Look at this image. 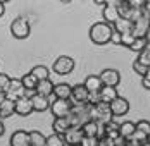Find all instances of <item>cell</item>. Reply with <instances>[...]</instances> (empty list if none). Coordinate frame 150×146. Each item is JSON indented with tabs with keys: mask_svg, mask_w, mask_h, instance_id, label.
Listing matches in <instances>:
<instances>
[{
	"mask_svg": "<svg viewBox=\"0 0 150 146\" xmlns=\"http://www.w3.org/2000/svg\"><path fill=\"white\" fill-rule=\"evenodd\" d=\"M5 100H7V98H5V93H4V91H0V105L5 102Z\"/></svg>",
	"mask_w": 150,
	"mask_h": 146,
	"instance_id": "obj_39",
	"label": "cell"
},
{
	"mask_svg": "<svg viewBox=\"0 0 150 146\" xmlns=\"http://www.w3.org/2000/svg\"><path fill=\"white\" fill-rule=\"evenodd\" d=\"M88 115H90V120H95V122H98V124H109V122H112V112H110V105L109 103H97V105H93L90 108H88Z\"/></svg>",
	"mask_w": 150,
	"mask_h": 146,
	"instance_id": "obj_2",
	"label": "cell"
},
{
	"mask_svg": "<svg viewBox=\"0 0 150 146\" xmlns=\"http://www.w3.org/2000/svg\"><path fill=\"white\" fill-rule=\"evenodd\" d=\"M100 139L98 138H91V136H83L81 139V145L79 146H98Z\"/></svg>",
	"mask_w": 150,
	"mask_h": 146,
	"instance_id": "obj_33",
	"label": "cell"
},
{
	"mask_svg": "<svg viewBox=\"0 0 150 146\" xmlns=\"http://www.w3.org/2000/svg\"><path fill=\"white\" fill-rule=\"evenodd\" d=\"M142 86L150 91V67H149V72H147V76H143V77H142Z\"/></svg>",
	"mask_w": 150,
	"mask_h": 146,
	"instance_id": "obj_35",
	"label": "cell"
},
{
	"mask_svg": "<svg viewBox=\"0 0 150 146\" xmlns=\"http://www.w3.org/2000/svg\"><path fill=\"white\" fill-rule=\"evenodd\" d=\"M28 146H31V145H28Z\"/></svg>",
	"mask_w": 150,
	"mask_h": 146,
	"instance_id": "obj_43",
	"label": "cell"
},
{
	"mask_svg": "<svg viewBox=\"0 0 150 146\" xmlns=\"http://www.w3.org/2000/svg\"><path fill=\"white\" fill-rule=\"evenodd\" d=\"M110 112H112L114 117L126 115V114L129 112V102H128L126 98H122V96H117L114 102L110 103Z\"/></svg>",
	"mask_w": 150,
	"mask_h": 146,
	"instance_id": "obj_10",
	"label": "cell"
},
{
	"mask_svg": "<svg viewBox=\"0 0 150 146\" xmlns=\"http://www.w3.org/2000/svg\"><path fill=\"white\" fill-rule=\"evenodd\" d=\"M83 136H85V134H83V131H81V127H71L62 138H64L66 146H79L81 145Z\"/></svg>",
	"mask_w": 150,
	"mask_h": 146,
	"instance_id": "obj_11",
	"label": "cell"
},
{
	"mask_svg": "<svg viewBox=\"0 0 150 146\" xmlns=\"http://www.w3.org/2000/svg\"><path fill=\"white\" fill-rule=\"evenodd\" d=\"M136 131H140L142 134L150 138V122L149 120H138L136 122Z\"/></svg>",
	"mask_w": 150,
	"mask_h": 146,
	"instance_id": "obj_32",
	"label": "cell"
},
{
	"mask_svg": "<svg viewBox=\"0 0 150 146\" xmlns=\"http://www.w3.org/2000/svg\"><path fill=\"white\" fill-rule=\"evenodd\" d=\"M102 15H104V22L114 26L117 21H119V11H117V4H105L104 11H102Z\"/></svg>",
	"mask_w": 150,
	"mask_h": 146,
	"instance_id": "obj_9",
	"label": "cell"
},
{
	"mask_svg": "<svg viewBox=\"0 0 150 146\" xmlns=\"http://www.w3.org/2000/svg\"><path fill=\"white\" fill-rule=\"evenodd\" d=\"M35 110H33V103H31V98H19L16 102V115H21V117H28L31 115Z\"/></svg>",
	"mask_w": 150,
	"mask_h": 146,
	"instance_id": "obj_12",
	"label": "cell"
},
{
	"mask_svg": "<svg viewBox=\"0 0 150 146\" xmlns=\"http://www.w3.org/2000/svg\"><path fill=\"white\" fill-rule=\"evenodd\" d=\"M11 83H12V77L9 76V74L5 72H0V91H7L9 89V86H11Z\"/></svg>",
	"mask_w": 150,
	"mask_h": 146,
	"instance_id": "obj_30",
	"label": "cell"
},
{
	"mask_svg": "<svg viewBox=\"0 0 150 146\" xmlns=\"http://www.w3.org/2000/svg\"><path fill=\"white\" fill-rule=\"evenodd\" d=\"M147 46H149V43H147V40H145V38H136L135 43L129 46V50H133V52H136V53H142Z\"/></svg>",
	"mask_w": 150,
	"mask_h": 146,
	"instance_id": "obj_29",
	"label": "cell"
},
{
	"mask_svg": "<svg viewBox=\"0 0 150 146\" xmlns=\"http://www.w3.org/2000/svg\"><path fill=\"white\" fill-rule=\"evenodd\" d=\"M142 146H150V139H149V141H145V143H143Z\"/></svg>",
	"mask_w": 150,
	"mask_h": 146,
	"instance_id": "obj_42",
	"label": "cell"
},
{
	"mask_svg": "<svg viewBox=\"0 0 150 146\" xmlns=\"http://www.w3.org/2000/svg\"><path fill=\"white\" fill-rule=\"evenodd\" d=\"M31 33L30 22L24 17H16L11 24V34L14 36L16 40H26Z\"/></svg>",
	"mask_w": 150,
	"mask_h": 146,
	"instance_id": "obj_3",
	"label": "cell"
},
{
	"mask_svg": "<svg viewBox=\"0 0 150 146\" xmlns=\"http://www.w3.org/2000/svg\"><path fill=\"white\" fill-rule=\"evenodd\" d=\"M98 76H100L102 84L107 88H117V84L121 83V74L116 69H104Z\"/></svg>",
	"mask_w": 150,
	"mask_h": 146,
	"instance_id": "obj_6",
	"label": "cell"
},
{
	"mask_svg": "<svg viewBox=\"0 0 150 146\" xmlns=\"http://www.w3.org/2000/svg\"><path fill=\"white\" fill-rule=\"evenodd\" d=\"M54 83L50 79H45V81H38V86H36V95H42V96H52L54 95Z\"/></svg>",
	"mask_w": 150,
	"mask_h": 146,
	"instance_id": "obj_20",
	"label": "cell"
},
{
	"mask_svg": "<svg viewBox=\"0 0 150 146\" xmlns=\"http://www.w3.org/2000/svg\"><path fill=\"white\" fill-rule=\"evenodd\" d=\"M52 129H54V134L64 136L66 132L71 129V122H69L67 117H64V119H54V122H52Z\"/></svg>",
	"mask_w": 150,
	"mask_h": 146,
	"instance_id": "obj_16",
	"label": "cell"
},
{
	"mask_svg": "<svg viewBox=\"0 0 150 146\" xmlns=\"http://www.w3.org/2000/svg\"><path fill=\"white\" fill-rule=\"evenodd\" d=\"M30 72L33 74V76H35L38 81H45V79H50V77H48V76H50V74H48V69H47L45 65H35V67L31 69Z\"/></svg>",
	"mask_w": 150,
	"mask_h": 146,
	"instance_id": "obj_26",
	"label": "cell"
},
{
	"mask_svg": "<svg viewBox=\"0 0 150 146\" xmlns=\"http://www.w3.org/2000/svg\"><path fill=\"white\" fill-rule=\"evenodd\" d=\"M31 103H33V110L35 112H45L50 108V100L45 98V96H42V95H35L33 98H31Z\"/></svg>",
	"mask_w": 150,
	"mask_h": 146,
	"instance_id": "obj_18",
	"label": "cell"
},
{
	"mask_svg": "<svg viewBox=\"0 0 150 146\" xmlns=\"http://www.w3.org/2000/svg\"><path fill=\"white\" fill-rule=\"evenodd\" d=\"M50 112L54 119H64V117L71 115L73 112V102L71 100H55L50 105Z\"/></svg>",
	"mask_w": 150,
	"mask_h": 146,
	"instance_id": "obj_4",
	"label": "cell"
},
{
	"mask_svg": "<svg viewBox=\"0 0 150 146\" xmlns=\"http://www.w3.org/2000/svg\"><path fill=\"white\" fill-rule=\"evenodd\" d=\"M150 29V21L145 17H140L138 21L133 22V36L135 38H145Z\"/></svg>",
	"mask_w": 150,
	"mask_h": 146,
	"instance_id": "obj_14",
	"label": "cell"
},
{
	"mask_svg": "<svg viewBox=\"0 0 150 146\" xmlns=\"http://www.w3.org/2000/svg\"><path fill=\"white\" fill-rule=\"evenodd\" d=\"M116 33H119V34H124V33H129V31H133V22L131 21H128V19H122L119 17V21L112 26Z\"/></svg>",
	"mask_w": 150,
	"mask_h": 146,
	"instance_id": "obj_23",
	"label": "cell"
},
{
	"mask_svg": "<svg viewBox=\"0 0 150 146\" xmlns=\"http://www.w3.org/2000/svg\"><path fill=\"white\" fill-rule=\"evenodd\" d=\"M88 96H90V91L86 89L85 84H76L73 86V91H71V102L73 105H83V103H88Z\"/></svg>",
	"mask_w": 150,
	"mask_h": 146,
	"instance_id": "obj_7",
	"label": "cell"
},
{
	"mask_svg": "<svg viewBox=\"0 0 150 146\" xmlns=\"http://www.w3.org/2000/svg\"><path fill=\"white\" fill-rule=\"evenodd\" d=\"M136 132V124L131 120H124L122 124H119V134L121 138H124L126 141L133 138V134Z\"/></svg>",
	"mask_w": 150,
	"mask_h": 146,
	"instance_id": "obj_19",
	"label": "cell"
},
{
	"mask_svg": "<svg viewBox=\"0 0 150 146\" xmlns=\"http://www.w3.org/2000/svg\"><path fill=\"white\" fill-rule=\"evenodd\" d=\"M9 145L11 146H28L30 145V132L23 131V129H17L12 132L11 139H9Z\"/></svg>",
	"mask_w": 150,
	"mask_h": 146,
	"instance_id": "obj_13",
	"label": "cell"
},
{
	"mask_svg": "<svg viewBox=\"0 0 150 146\" xmlns=\"http://www.w3.org/2000/svg\"><path fill=\"white\" fill-rule=\"evenodd\" d=\"M4 14H5V4H4V2H0V17H2Z\"/></svg>",
	"mask_w": 150,
	"mask_h": 146,
	"instance_id": "obj_38",
	"label": "cell"
},
{
	"mask_svg": "<svg viewBox=\"0 0 150 146\" xmlns=\"http://www.w3.org/2000/svg\"><path fill=\"white\" fill-rule=\"evenodd\" d=\"M4 132H5V127H4V122H2V120H0V136H2V134H4Z\"/></svg>",
	"mask_w": 150,
	"mask_h": 146,
	"instance_id": "obj_40",
	"label": "cell"
},
{
	"mask_svg": "<svg viewBox=\"0 0 150 146\" xmlns=\"http://www.w3.org/2000/svg\"><path fill=\"white\" fill-rule=\"evenodd\" d=\"M21 83H23L24 89H36V86H38V79H36L31 72L24 74V76L21 77Z\"/></svg>",
	"mask_w": 150,
	"mask_h": 146,
	"instance_id": "obj_27",
	"label": "cell"
},
{
	"mask_svg": "<svg viewBox=\"0 0 150 146\" xmlns=\"http://www.w3.org/2000/svg\"><path fill=\"white\" fill-rule=\"evenodd\" d=\"M12 115H16V102L5 100V102L0 105V120L9 119V117H12Z\"/></svg>",
	"mask_w": 150,
	"mask_h": 146,
	"instance_id": "obj_22",
	"label": "cell"
},
{
	"mask_svg": "<svg viewBox=\"0 0 150 146\" xmlns=\"http://www.w3.org/2000/svg\"><path fill=\"white\" fill-rule=\"evenodd\" d=\"M98 95H100V102L109 103V105L114 102L117 96H119V93H117V88H107V86L102 88Z\"/></svg>",
	"mask_w": 150,
	"mask_h": 146,
	"instance_id": "obj_21",
	"label": "cell"
},
{
	"mask_svg": "<svg viewBox=\"0 0 150 146\" xmlns=\"http://www.w3.org/2000/svg\"><path fill=\"white\" fill-rule=\"evenodd\" d=\"M133 71L143 77V76H147V72H149V67H145L143 64H140L138 60H135V62H133Z\"/></svg>",
	"mask_w": 150,
	"mask_h": 146,
	"instance_id": "obj_34",
	"label": "cell"
},
{
	"mask_svg": "<svg viewBox=\"0 0 150 146\" xmlns=\"http://www.w3.org/2000/svg\"><path fill=\"white\" fill-rule=\"evenodd\" d=\"M45 146H66V143H64V138L62 136H59V134H50V136H47Z\"/></svg>",
	"mask_w": 150,
	"mask_h": 146,
	"instance_id": "obj_28",
	"label": "cell"
},
{
	"mask_svg": "<svg viewBox=\"0 0 150 146\" xmlns=\"http://www.w3.org/2000/svg\"><path fill=\"white\" fill-rule=\"evenodd\" d=\"M52 69H54V72L59 74V76H67V74H71L74 71V60L71 57H67V55H60L54 62Z\"/></svg>",
	"mask_w": 150,
	"mask_h": 146,
	"instance_id": "obj_5",
	"label": "cell"
},
{
	"mask_svg": "<svg viewBox=\"0 0 150 146\" xmlns=\"http://www.w3.org/2000/svg\"><path fill=\"white\" fill-rule=\"evenodd\" d=\"M112 33H114V28L110 24H107L104 21H98L95 24H91L90 28V40L91 43L95 45H107L109 41H112Z\"/></svg>",
	"mask_w": 150,
	"mask_h": 146,
	"instance_id": "obj_1",
	"label": "cell"
},
{
	"mask_svg": "<svg viewBox=\"0 0 150 146\" xmlns=\"http://www.w3.org/2000/svg\"><path fill=\"white\" fill-rule=\"evenodd\" d=\"M47 143V136L40 131H30V145L31 146H45Z\"/></svg>",
	"mask_w": 150,
	"mask_h": 146,
	"instance_id": "obj_24",
	"label": "cell"
},
{
	"mask_svg": "<svg viewBox=\"0 0 150 146\" xmlns=\"http://www.w3.org/2000/svg\"><path fill=\"white\" fill-rule=\"evenodd\" d=\"M83 84L86 86V89H88L90 93H100V89L104 88L102 81H100V76H95V74L88 76V77L85 79V83H83Z\"/></svg>",
	"mask_w": 150,
	"mask_h": 146,
	"instance_id": "obj_17",
	"label": "cell"
},
{
	"mask_svg": "<svg viewBox=\"0 0 150 146\" xmlns=\"http://www.w3.org/2000/svg\"><path fill=\"white\" fill-rule=\"evenodd\" d=\"M24 93H26V89H24V86H23L21 79H12L9 89L5 91V98H7V100H12V102H17L19 98L24 96Z\"/></svg>",
	"mask_w": 150,
	"mask_h": 146,
	"instance_id": "obj_8",
	"label": "cell"
},
{
	"mask_svg": "<svg viewBox=\"0 0 150 146\" xmlns=\"http://www.w3.org/2000/svg\"><path fill=\"white\" fill-rule=\"evenodd\" d=\"M135 36H133V31H129V33H124V34H121V45L122 46H131V45L135 43Z\"/></svg>",
	"mask_w": 150,
	"mask_h": 146,
	"instance_id": "obj_31",
	"label": "cell"
},
{
	"mask_svg": "<svg viewBox=\"0 0 150 146\" xmlns=\"http://www.w3.org/2000/svg\"><path fill=\"white\" fill-rule=\"evenodd\" d=\"M71 91L73 86H69L67 83H59L54 86V96L57 100H71Z\"/></svg>",
	"mask_w": 150,
	"mask_h": 146,
	"instance_id": "obj_15",
	"label": "cell"
},
{
	"mask_svg": "<svg viewBox=\"0 0 150 146\" xmlns=\"http://www.w3.org/2000/svg\"><path fill=\"white\" fill-rule=\"evenodd\" d=\"M142 12H143V17L150 21V0H145V5H143Z\"/></svg>",
	"mask_w": 150,
	"mask_h": 146,
	"instance_id": "obj_36",
	"label": "cell"
},
{
	"mask_svg": "<svg viewBox=\"0 0 150 146\" xmlns=\"http://www.w3.org/2000/svg\"><path fill=\"white\" fill-rule=\"evenodd\" d=\"M145 40H147V43H149V46H150V29H149V33H147V36H145Z\"/></svg>",
	"mask_w": 150,
	"mask_h": 146,
	"instance_id": "obj_41",
	"label": "cell"
},
{
	"mask_svg": "<svg viewBox=\"0 0 150 146\" xmlns=\"http://www.w3.org/2000/svg\"><path fill=\"white\" fill-rule=\"evenodd\" d=\"M112 41H114V43H117V45H121V34H119V33H116V31L112 33Z\"/></svg>",
	"mask_w": 150,
	"mask_h": 146,
	"instance_id": "obj_37",
	"label": "cell"
},
{
	"mask_svg": "<svg viewBox=\"0 0 150 146\" xmlns=\"http://www.w3.org/2000/svg\"><path fill=\"white\" fill-rule=\"evenodd\" d=\"M81 131L85 136H91V138H97V132H98V122L95 120H88L81 126Z\"/></svg>",
	"mask_w": 150,
	"mask_h": 146,
	"instance_id": "obj_25",
	"label": "cell"
}]
</instances>
